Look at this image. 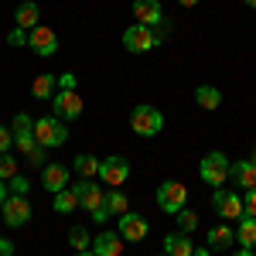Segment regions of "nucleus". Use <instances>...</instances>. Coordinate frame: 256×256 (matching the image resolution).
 <instances>
[{"instance_id": "45", "label": "nucleus", "mask_w": 256, "mask_h": 256, "mask_svg": "<svg viewBox=\"0 0 256 256\" xmlns=\"http://www.w3.org/2000/svg\"><path fill=\"white\" fill-rule=\"evenodd\" d=\"M253 164H256V154H253Z\"/></svg>"}, {"instance_id": "10", "label": "nucleus", "mask_w": 256, "mask_h": 256, "mask_svg": "<svg viewBox=\"0 0 256 256\" xmlns=\"http://www.w3.org/2000/svg\"><path fill=\"white\" fill-rule=\"evenodd\" d=\"M72 192L79 195V205L86 208V212H92V216H96L99 208H106V195H102V188L92 184V181H86V178H82L79 184H72Z\"/></svg>"}, {"instance_id": "46", "label": "nucleus", "mask_w": 256, "mask_h": 256, "mask_svg": "<svg viewBox=\"0 0 256 256\" xmlns=\"http://www.w3.org/2000/svg\"><path fill=\"white\" fill-rule=\"evenodd\" d=\"M160 256H168V253H160Z\"/></svg>"}, {"instance_id": "34", "label": "nucleus", "mask_w": 256, "mask_h": 256, "mask_svg": "<svg viewBox=\"0 0 256 256\" xmlns=\"http://www.w3.org/2000/svg\"><path fill=\"white\" fill-rule=\"evenodd\" d=\"M7 41H10V44H28V31H24V28H14V31L7 34Z\"/></svg>"}, {"instance_id": "36", "label": "nucleus", "mask_w": 256, "mask_h": 256, "mask_svg": "<svg viewBox=\"0 0 256 256\" xmlns=\"http://www.w3.org/2000/svg\"><path fill=\"white\" fill-rule=\"evenodd\" d=\"M55 79H58V89H76V76H72V72H62Z\"/></svg>"}, {"instance_id": "43", "label": "nucleus", "mask_w": 256, "mask_h": 256, "mask_svg": "<svg viewBox=\"0 0 256 256\" xmlns=\"http://www.w3.org/2000/svg\"><path fill=\"white\" fill-rule=\"evenodd\" d=\"M76 256H96V253H92V250H82V253H76Z\"/></svg>"}, {"instance_id": "30", "label": "nucleus", "mask_w": 256, "mask_h": 256, "mask_svg": "<svg viewBox=\"0 0 256 256\" xmlns=\"http://www.w3.org/2000/svg\"><path fill=\"white\" fill-rule=\"evenodd\" d=\"M34 130V120L28 116V113H18L14 116V134H31Z\"/></svg>"}, {"instance_id": "29", "label": "nucleus", "mask_w": 256, "mask_h": 256, "mask_svg": "<svg viewBox=\"0 0 256 256\" xmlns=\"http://www.w3.org/2000/svg\"><path fill=\"white\" fill-rule=\"evenodd\" d=\"M14 174H18V158H10V154H0V181H10Z\"/></svg>"}, {"instance_id": "14", "label": "nucleus", "mask_w": 256, "mask_h": 256, "mask_svg": "<svg viewBox=\"0 0 256 256\" xmlns=\"http://www.w3.org/2000/svg\"><path fill=\"white\" fill-rule=\"evenodd\" d=\"M92 253H96V256H120V253H123V236L113 232V229L99 232V236L92 239Z\"/></svg>"}, {"instance_id": "4", "label": "nucleus", "mask_w": 256, "mask_h": 256, "mask_svg": "<svg viewBox=\"0 0 256 256\" xmlns=\"http://www.w3.org/2000/svg\"><path fill=\"white\" fill-rule=\"evenodd\" d=\"M158 205H160V212L178 216V212L188 205V188H184L181 181H164L158 188Z\"/></svg>"}, {"instance_id": "31", "label": "nucleus", "mask_w": 256, "mask_h": 256, "mask_svg": "<svg viewBox=\"0 0 256 256\" xmlns=\"http://www.w3.org/2000/svg\"><path fill=\"white\" fill-rule=\"evenodd\" d=\"M28 192H31V181L28 178H20V174L10 178V195H28Z\"/></svg>"}, {"instance_id": "8", "label": "nucleus", "mask_w": 256, "mask_h": 256, "mask_svg": "<svg viewBox=\"0 0 256 256\" xmlns=\"http://www.w3.org/2000/svg\"><path fill=\"white\" fill-rule=\"evenodd\" d=\"M212 208H216V216H222V218H242V216H246L242 198L232 195V192H226V188H216V195H212Z\"/></svg>"}, {"instance_id": "7", "label": "nucleus", "mask_w": 256, "mask_h": 256, "mask_svg": "<svg viewBox=\"0 0 256 256\" xmlns=\"http://www.w3.org/2000/svg\"><path fill=\"white\" fill-rule=\"evenodd\" d=\"M52 110L58 120H79L82 116V96L76 89H58L52 99Z\"/></svg>"}, {"instance_id": "13", "label": "nucleus", "mask_w": 256, "mask_h": 256, "mask_svg": "<svg viewBox=\"0 0 256 256\" xmlns=\"http://www.w3.org/2000/svg\"><path fill=\"white\" fill-rule=\"evenodd\" d=\"M41 184H44L52 195H58L62 188L68 184V168H65V164H44V168H41Z\"/></svg>"}, {"instance_id": "24", "label": "nucleus", "mask_w": 256, "mask_h": 256, "mask_svg": "<svg viewBox=\"0 0 256 256\" xmlns=\"http://www.w3.org/2000/svg\"><path fill=\"white\" fill-rule=\"evenodd\" d=\"M76 208H79V195H76L72 188H62L58 195H55V212L68 216V212H76Z\"/></svg>"}, {"instance_id": "44", "label": "nucleus", "mask_w": 256, "mask_h": 256, "mask_svg": "<svg viewBox=\"0 0 256 256\" xmlns=\"http://www.w3.org/2000/svg\"><path fill=\"white\" fill-rule=\"evenodd\" d=\"M242 4H246V7H253V10H256V0H242Z\"/></svg>"}, {"instance_id": "38", "label": "nucleus", "mask_w": 256, "mask_h": 256, "mask_svg": "<svg viewBox=\"0 0 256 256\" xmlns=\"http://www.w3.org/2000/svg\"><path fill=\"white\" fill-rule=\"evenodd\" d=\"M0 256H14V242L10 239H0Z\"/></svg>"}, {"instance_id": "17", "label": "nucleus", "mask_w": 256, "mask_h": 256, "mask_svg": "<svg viewBox=\"0 0 256 256\" xmlns=\"http://www.w3.org/2000/svg\"><path fill=\"white\" fill-rule=\"evenodd\" d=\"M164 253L168 256H192L195 253V242L188 239V232H171V236H164Z\"/></svg>"}, {"instance_id": "25", "label": "nucleus", "mask_w": 256, "mask_h": 256, "mask_svg": "<svg viewBox=\"0 0 256 256\" xmlns=\"http://www.w3.org/2000/svg\"><path fill=\"white\" fill-rule=\"evenodd\" d=\"M68 242H72V250H76V253L92 250V236H89V229H86V226H76V229L68 232Z\"/></svg>"}, {"instance_id": "1", "label": "nucleus", "mask_w": 256, "mask_h": 256, "mask_svg": "<svg viewBox=\"0 0 256 256\" xmlns=\"http://www.w3.org/2000/svg\"><path fill=\"white\" fill-rule=\"evenodd\" d=\"M130 130H134L137 137H158L160 130H164V116H160V110L147 106V102L134 106V113H130Z\"/></svg>"}, {"instance_id": "6", "label": "nucleus", "mask_w": 256, "mask_h": 256, "mask_svg": "<svg viewBox=\"0 0 256 256\" xmlns=\"http://www.w3.org/2000/svg\"><path fill=\"white\" fill-rule=\"evenodd\" d=\"M154 44H158V38H154V31H150L147 24H130V28L123 31V48H126V52H134V55L150 52Z\"/></svg>"}, {"instance_id": "42", "label": "nucleus", "mask_w": 256, "mask_h": 256, "mask_svg": "<svg viewBox=\"0 0 256 256\" xmlns=\"http://www.w3.org/2000/svg\"><path fill=\"white\" fill-rule=\"evenodd\" d=\"M178 4H181V7H195L198 0H178Z\"/></svg>"}, {"instance_id": "19", "label": "nucleus", "mask_w": 256, "mask_h": 256, "mask_svg": "<svg viewBox=\"0 0 256 256\" xmlns=\"http://www.w3.org/2000/svg\"><path fill=\"white\" fill-rule=\"evenodd\" d=\"M236 239L242 242V250H256V218L253 216H242V218H239Z\"/></svg>"}, {"instance_id": "9", "label": "nucleus", "mask_w": 256, "mask_h": 256, "mask_svg": "<svg viewBox=\"0 0 256 256\" xmlns=\"http://www.w3.org/2000/svg\"><path fill=\"white\" fill-rule=\"evenodd\" d=\"M28 44L38 52L41 58H52V55L58 52V34H55L52 28L38 24V28H31V31H28Z\"/></svg>"}, {"instance_id": "39", "label": "nucleus", "mask_w": 256, "mask_h": 256, "mask_svg": "<svg viewBox=\"0 0 256 256\" xmlns=\"http://www.w3.org/2000/svg\"><path fill=\"white\" fill-rule=\"evenodd\" d=\"M4 202H7V184L0 181V205H4Z\"/></svg>"}, {"instance_id": "12", "label": "nucleus", "mask_w": 256, "mask_h": 256, "mask_svg": "<svg viewBox=\"0 0 256 256\" xmlns=\"http://www.w3.org/2000/svg\"><path fill=\"white\" fill-rule=\"evenodd\" d=\"M99 178H102L106 184L120 188V184L130 178V160H126V158H106V160H102V168H99Z\"/></svg>"}, {"instance_id": "35", "label": "nucleus", "mask_w": 256, "mask_h": 256, "mask_svg": "<svg viewBox=\"0 0 256 256\" xmlns=\"http://www.w3.org/2000/svg\"><path fill=\"white\" fill-rule=\"evenodd\" d=\"M242 205H246V216H253V218H256V188H253V192H246Z\"/></svg>"}, {"instance_id": "21", "label": "nucleus", "mask_w": 256, "mask_h": 256, "mask_svg": "<svg viewBox=\"0 0 256 256\" xmlns=\"http://www.w3.org/2000/svg\"><path fill=\"white\" fill-rule=\"evenodd\" d=\"M195 102L202 106V110H218V106H222V92H218L216 86H198Z\"/></svg>"}, {"instance_id": "23", "label": "nucleus", "mask_w": 256, "mask_h": 256, "mask_svg": "<svg viewBox=\"0 0 256 256\" xmlns=\"http://www.w3.org/2000/svg\"><path fill=\"white\" fill-rule=\"evenodd\" d=\"M55 86H58L55 76H38L34 86H31V96L34 99H55Z\"/></svg>"}, {"instance_id": "41", "label": "nucleus", "mask_w": 256, "mask_h": 256, "mask_svg": "<svg viewBox=\"0 0 256 256\" xmlns=\"http://www.w3.org/2000/svg\"><path fill=\"white\" fill-rule=\"evenodd\" d=\"M232 256H256V250H239V253H232Z\"/></svg>"}, {"instance_id": "26", "label": "nucleus", "mask_w": 256, "mask_h": 256, "mask_svg": "<svg viewBox=\"0 0 256 256\" xmlns=\"http://www.w3.org/2000/svg\"><path fill=\"white\" fill-rule=\"evenodd\" d=\"M174 222H178V232H188V236L198 229V216H195V212H188V208H181V212L174 216Z\"/></svg>"}, {"instance_id": "18", "label": "nucleus", "mask_w": 256, "mask_h": 256, "mask_svg": "<svg viewBox=\"0 0 256 256\" xmlns=\"http://www.w3.org/2000/svg\"><path fill=\"white\" fill-rule=\"evenodd\" d=\"M14 20H18V28H24V31L38 28V20H41L38 4H34V0H24V4L18 7V14H14Z\"/></svg>"}, {"instance_id": "11", "label": "nucleus", "mask_w": 256, "mask_h": 256, "mask_svg": "<svg viewBox=\"0 0 256 256\" xmlns=\"http://www.w3.org/2000/svg\"><path fill=\"white\" fill-rule=\"evenodd\" d=\"M147 232H150V226H147L144 216H137V212H123L120 216V236L126 242H140V239H147Z\"/></svg>"}, {"instance_id": "32", "label": "nucleus", "mask_w": 256, "mask_h": 256, "mask_svg": "<svg viewBox=\"0 0 256 256\" xmlns=\"http://www.w3.org/2000/svg\"><path fill=\"white\" fill-rule=\"evenodd\" d=\"M10 147H14V130L0 126V154H10Z\"/></svg>"}, {"instance_id": "15", "label": "nucleus", "mask_w": 256, "mask_h": 256, "mask_svg": "<svg viewBox=\"0 0 256 256\" xmlns=\"http://www.w3.org/2000/svg\"><path fill=\"white\" fill-rule=\"evenodd\" d=\"M134 18L137 24H147V28H158L160 20V0H134Z\"/></svg>"}, {"instance_id": "2", "label": "nucleus", "mask_w": 256, "mask_h": 256, "mask_svg": "<svg viewBox=\"0 0 256 256\" xmlns=\"http://www.w3.org/2000/svg\"><path fill=\"white\" fill-rule=\"evenodd\" d=\"M34 140H38L44 150H52V147H62V144L68 140L65 120H58V116H41V120H34Z\"/></svg>"}, {"instance_id": "28", "label": "nucleus", "mask_w": 256, "mask_h": 256, "mask_svg": "<svg viewBox=\"0 0 256 256\" xmlns=\"http://www.w3.org/2000/svg\"><path fill=\"white\" fill-rule=\"evenodd\" d=\"M14 147H18L20 154L28 158V154H31L34 147H41V144H38V140H34V130H31V134H14Z\"/></svg>"}, {"instance_id": "40", "label": "nucleus", "mask_w": 256, "mask_h": 256, "mask_svg": "<svg viewBox=\"0 0 256 256\" xmlns=\"http://www.w3.org/2000/svg\"><path fill=\"white\" fill-rule=\"evenodd\" d=\"M192 256H212V250H205V246H202V250H195Z\"/></svg>"}, {"instance_id": "22", "label": "nucleus", "mask_w": 256, "mask_h": 256, "mask_svg": "<svg viewBox=\"0 0 256 256\" xmlns=\"http://www.w3.org/2000/svg\"><path fill=\"white\" fill-rule=\"evenodd\" d=\"M232 239H236V232L229 226H216V229H208V250H229Z\"/></svg>"}, {"instance_id": "16", "label": "nucleus", "mask_w": 256, "mask_h": 256, "mask_svg": "<svg viewBox=\"0 0 256 256\" xmlns=\"http://www.w3.org/2000/svg\"><path fill=\"white\" fill-rule=\"evenodd\" d=\"M229 178L236 181L239 188L253 192V188H256V164H253V160H236V164L229 168Z\"/></svg>"}, {"instance_id": "5", "label": "nucleus", "mask_w": 256, "mask_h": 256, "mask_svg": "<svg viewBox=\"0 0 256 256\" xmlns=\"http://www.w3.org/2000/svg\"><path fill=\"white\" fill-rule=\"evenodd\" d=\"M0 212H4V222H7L10 229H20V226H28V222H31L28 195H7V202L0 205Z\"/></svg>"}, {"instance_id": "27", "label": "nucleus", "mask_w": 256, "mask_h": 256, "mask_svg": "<svg viewBox=\"0 0 256 256\" xmlns=\"http://www.w3.org/2000/svg\"><path fill=\"white\" fill-rule=\"evenodd\" d=\"M106 208H110V216H123V212H126V195H123L120 188H113V192L106 195Z\"/></svg>"}, {"instance_id": "20", "label": "nucleus", "mask_w": 256, "mask_h": 256, "mask_svg": "<svg viewBox=\"0 0 256 256\" xmlns=\"http://www.w3.org/2000/svg\"><path fill=\"white\" fill-rule=\"evenodd\" d=\"M72 168H76V174H79V178L92 181V178H99V168H102V160H96L92 154H79Z\"/></svg>"}, {"instance_id": "3", "label": "nucleus", "mask_w": 256, "mask_h": 256, "mask_svg": "<svg viewBox=\"0 0 256 256\" xmlns=\"http://www.w3.org/2000/svg\"><path fill=\"white\" fill-rule=\"evenodd\" d=\"M229 158L226 154H218V150H212L208 158H202V164H198V171H202V181L205 184H212V188H222L226 181H229Z\"/></svg>"}, {"instance_id": "37", "label": "nucleus", "mask_w": 256, "mask_h": 256, "mask_svg": "<svg viewBox=\"0 0 256 256\" xmlns=\"http://www.w3.org/2000/svg\"><path fill=\"white\" fill-rule=\"evenodd\" d=\"M168 34H171V28H168V24L160 20V24H158V31H154V38H158V44H160L164 38H168Z\"/></svg>"}, {"instance_id": "33", "label": "nucleus", "mask_w": 256, "mask_h": 256, "mask_svg": "<svg viewBox=\"0 0 256 256\" xmlns=\"http://www.w3.org/2000/svg\"><path fill=\"white\" fill-rule=\"evenodd\" d=\"M28 164H31V168H44V164H48V158H44V147H34V150L28 154Z\"/></svg>"}]
</instances>
